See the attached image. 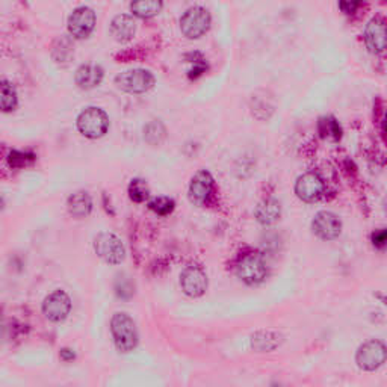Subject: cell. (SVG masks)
Wrapping results in <instances>:
<instances>
[{"label": "cell", "instance_id": "obj_3", "mask_svg": "<svg viewBox=\"0 0 387 387\" xmlns=\"http://www.w3.org/2000/svg\"><path fill=\"white\" fill-rule=\"evenodd\" d=\"M236 274L241 280L250 286L262 283L268 275V268L265 265L263 257L259 253H246L244 254L238 265H236Z\"/></svg>", "mask_w": 387, "mask_h": 387}, {"label": "cell", "instance_id": "obj_7", "mask_svg": "<svg viewBox=\"0 0 387 387\" xmlns=\"http://www.w3.org/2000/svg\"><path fill=\"white\" fill-rule=\"evenodd\" d=\"M210 26V14L208 9L201 6H194L188 9L180 18L181 34L189 40H197L208 32Z\"/></svg>", "mask_w": 387, "mask_h": 387}, {"label": "cell", "instance_id": "obj_20", "mask_svg": "<svg viewBox=\"0 0 387 387\" xmlns=\"http://www.w3.org/2000/svg\"><path fill=\"white\" fill-rule=\"evenodd\" d=\"M162 9V0H132L131 11L139 18L155 17Z\"/></svg>", "mask_w": 387, "mask_h": 387}, {"label": "cell", "instance_id": "obj_21", "mask_svg": "<svg viewBox=\"0 0 387 387\" xmlns=\"http://www.w3.org/2000/svg\"><path fill=\"white\" fill-rule=\"evenodd\" d=\"M318 131L322 138L339 141L342 138V127L335 117H322L318 123Z\"/></svg>", "mask_w": 387, "mask_h": 387}, {"label": "cell", "instance_id": "obj_27", "mask_svg": "<svg viewBox=\"0 0 387 387\" xmlns=\"http://www.w3.org/2000/svg\"><path fill=\"white\" fill-rule=\"evenodd\" d=\"M206 70H208L206 59H204L200 53H194V67L189 70V78L197 79Z\"/></svg>", "mask_w": 387, "mask_h": 387}, {"label": "cell", "instance_id": "obj_13", "mask_svg": "<svg viewBox=\"0 0 387 387\" xmlns=\"http://www.w3.org/2000/svg\"><path fill=\"white\" fill-rule=\"evenodd\" d=\"M311 230L318 236V238L324 241L336 239L342 232V222L338 218V215L333 212L322 210L315 215L314 221H311Z\"/></svg>", "mask_w": 387, "mask_h": 387}, {"label": "cell", "instance_id": "obj_18", "mask_svg": "<svg viewBox=\"0 0 387 387\" xmlns=\"http://www.w3.org/2000/svg\"><path fill=\"white\" fill-rule=\"evenodd\" d=\"M280 213L282 206L275 198H266L262 203H259V206L256 208V218L263 225L274 224L280 218Z\"/></svg>", "mask_w": 387, "mask_h": 387}, {"label": "cell", "instance_id": "obj_11", "mask_svg": "<svg viewBox=\"0 0 387 387\" xmlns=\"http://www.w3.org/2000/svg\"><path fill=\"white\" fill-rule=\"evenodd\" d=\"M180 285L184 292L191 298L201 297L208 289V275L198 265L186 266L180 275Z\"/></svg>", "mask_w": 387, "mask_h": 387}, {"label": "cell", "instance_id": "obj_14", "mask_svg": "<svg viewBox=\"0 0 387 387\" xmlns=\"http://www.w3.org/2000/svg\"><path fill=\"white\" fill-rule=\"evenodd\" d=\"M215 181L212 174L206 169H201L192 177L189 185V198L196 204H206L213 194Z\"/></svg>", "mask_w": 387, "mask_h": 387}, {"label": "cell", "instance_id": "obj_4", "mask_svg": "<svg viewBox=\"0 0 387 387\" xmlns=\"http://www.w3.org/2000/svg\"><path fill=\"white\" fill-rule=\"evenodd\" d=\"M387 362V347L380 340H368L357 350L356 363L363 371H377Z\"/></svg>", "mask_w": 387, "mask_h": 387}, {"label": "cell", "instance_id": "obj_16", "mask_svg": "<svg viewBox=\"0 0 387 387\" xmlns=\"http://www.w3.org/2000/svg\"><path fill=\"white\" fill-rule=\"evenodd\" d=\"M136 32V23L131 16H117L111 23V34L118 42L131 41Z\"/></svg>", "mask_w": 387, "mask_h": 387}, {"label": "cell", "instance_id": "obj_5", "mask_svg": "<svg viewBox=\"0 0 387 387\" xmlns=\"http://www.w3.org/2000/svg\"><path fill=\"white\" fill-rule=\"evenodd\" d=\"M94 250L97 256L109 265H118L124 261L126 249L121 239L114 233L103 232L94 239Z\"/></svg>", "mask_w": 387, "mask_h": 387}, {"label": "cell", "instance_id": "obj_22", "mask_svg": "<svg viewBox=\"0 0 387 387\" xmlns=\"http://www.w3.org/2000/svg\"><path fill=\"white\" fill-rule=\"evenodd\" d=\"M0 105H2L4 112L14 111L17 106V93L13 85L6 81H4L2 87H0Z\"/></svg>", "mask_w": 387, "mask_h": 387}, {"label": "cell", "instance_id": "obj_1", "mask_svg": "<svg viewBox=\"0 0 387 387\" xmlns=\"http://www.w3.org/2000/svg\"><path fill=\"white\" fill-rule=\"evenodd\" d=\"M111 333L117 350L131 352L138 345V331L133 319L123 311H118L111 319Z\"/></svg>", "mask_w": 387, "mask_h": 387}, {"label": "cell", "instance_id": "obj_25", "mask_svg": "<svg viewBox=\"0 0 387 387\" xmlns=\"http://www.w3.org/2000/svg\"><path fill=\"white\" fill-rule=\"evenodd\" d=\"M164 136H165V129H164L162 124L157 123V121L150 123L144 129V138L147 139V143H150V144H159L164 139Z\"/></svg>", "mask_w": 387, "mask_h": 387}, {"label": "cell", "instance_id": "obj_30", "mask_svg": "<svg viewBox=\"0 0 387 387\" xmlns=\"http://www.w3.org/2000/svg\"><path fill=\"white\" fill-rule=\"evenodd\" d=\"M61 359L66 360V362H70V360L74 359V352L71 350L64 348V350H61Z\"/></svg>", "mask_w": 387, "mask_h": 387}, {"label": "cell", "instance_id": "obj_19", "mask_svg": "<svg viewBox=\"0 0 387 387\" xmlns=\"http://www.w3.org/2000/svg\"><path fill=\"white\" fill-rule=\"evenodd\" d=\"M67 208H69L70 215H73V217H76V218L88 217L93 210V200L90 197V194H87V192L73 194V196L69 197Z\"/></svg>", "mask_w": 387, "mask_h": 387}, {"label": "cell", "instance_id": "obj_12", "mask_svg": "<svg viewBox=\"0 0 387 387\" xmlns=\"http://www.w3.org/2000/svg\"><path fill=\"white\" fill-rule=\"evenodd\" d=\"M95 26V14L88 6H81L73 11V14L69 17V32L70 35L78 40H83L90 37Z\"/></svg>", "mask_w": 387, "mask_h": 387}, {"label": "cell", "instance_id": "obj_32", "mask_svg": "<svg viewBox=\"0 0 387 387\" xmlns=\"http://www.w3.org/2000/svg\"><path fill=\"white\" fill-rule=\"evenodd\" d=\"M383 209L387 213V197H384V200H383Z\"/></svg>", "mask_w": 387, "mask_h": 387}, {"label": "cell", "instance_id": "obj_28", "mask_svg": "<svg viewBox=\"0 0 387 387\" xmlns=\"http://www.w3.org/2000/svg\"><path fill=\"white\" fill-rule=\"evenodd\" d=\"M362 2L363 0H339V9L343 14L352 16L357 13L359 8L362 6Z\"/></svg>", "mask_w": 387, "mask_h": 387}, {"label": "cell", "instance_id": "obj_23", "mask_svg": "<svg viewBox=\"0 0 387 387\" xmlns=\"http://www.w3.org/2000/svg\"><path fill=\"white\" fill-rule=\"evenodd\" d=\"M174 200H171L168 197H157L148 203V208L155 213L160 215V217H167V215L174 210Z\"/></svg>", "mask_w": 387, "mask_h": 387}, {"label": "cell", "instance_id": "obj_2", "mask_svg": "<svg viewBox=\"0 0 387 387\" xmlns=\"http://www.w3.org/2000/svg\"><path fill=\"white\" fill-rule=\"evenodd\" d=\"M78 129L90 139L102 138L109 129V117L100 107H87L78 117Z\"/></svg>", "mask_w": 387, "mask_h": 387}, {"label": "cell", "instance_id": "obj_10", "mask_svg": "<svg viewBox=\"0 0 387 387\" xmlns=\"http://www.w3.org/2000/svg\"><path fill=\"white\" fill-rule=\"evenodd\" d=\"M71 311V298L58 289L46 297L44 303H42V314L52 322H62Z\"/></svg>", "mask_w": 387, "mask_h": 387}, {"label": "cell", "instance_id": "obj_17", "mask_svg": "<svg viewBox=\"0 0 387 387\" xmlns=\"http://www.w3.org/2000/svg\"><path fill=\"white\" fill-rule=\"evenodd\" d=\"M283 342V336L278 335L275 331H270V330H262L257 331L251 336V347L256 351H273L275 348H278L282 345Z\"/></svg>", "mask_w": 387, "mask_h": 387}, {"label": "cell", "instance_id": "obj_9", "mask_svg": "<svg viewBox=\"0 0 387 387\" xmlns=\"http://www.w3.org/2000/svg\"><path fill=\"white\" fill-rule=\"evenodd\" d=\"M364 44L371 53L380 55L387 50V23L381 17H374L368 21L363 34Z\"/></svg>", "mask_w": 387, "mask_h": 387}, {"label": "cell", "instance_id": "obj_15", "mask_svg": "<svg viewBox=\"0 0 387 387\" xmlns=\"http://www.w3.org/2000/svg\"><path fill=\"white\" fill-rule=\"evenodd\" d=\"M103 69L95 64H85V66L79 67L76 74H74V81L76 85L82 90H93L99 87L103 81Z\"/></svg>", "mask_w": 387, "mask_h": 387}, {"label": "cell", "instance_id": "obj_24", "mask_svg": "<svg viewBox=\"0 0 387 387\" xmlns=\"http://www.w3.org/2000/svg\"><path fill=\"white\" fill-rule=\"evenodd\" d=\"M129 197L135 203L145 201V198L148 197V188L145 185V181L139 179L132 180L131 185H129Z\"/></svg>", "mask_w": 387, "mask_h": 387}, {"label": "cell", "instance_id": "obj_6", "mask_svg": "<svg viewBox=\"0 0 387 387\" xmlns=\"http://www.w3.org/2000/svg\"><path fill=\"white\" fill-rule=\"evenodd\" d=\"M117 87L131 94H143L153 88L155 76L148 70L135 69L118 74L115 78Z\"/></svg>", "mask_w": 387, "mask_h": 387}, {"label": "cell", "instance_id": "obj_26", "mask_svg": "<svg viewBox=\"0 0 387 387\" xmlns=\"http://www.w3.org/2000/svg\"><path fill=\"white\" fill-rule=\"evenodd\" d=\"M35 160V155L34 153H25V152H17V150H14V152L9 153V157H8V162L9 165L13 168H23V167H28L30 165L32 162Z\"/></svg>", "mask_w": 387, "mask_h": 387}, {"label": "cell", "instance_id": "obj_8", "mask_svg": "<svg viewBox=\"0 0 387 387\" xmlns=\"http://www.w3.org/2000/svg\"><path fill=\"white\" fill-rule=\"evenodd\" d=\"M326 191V184L322 177L315 173V171H309L303 176L297 179L295 184V194L299 200L306 203H314L322 197V194Z\"/></svg>", "mask_w": 387, "mask_h": 387}, {"label": "cell", "instance_id": "obj_29", "mask_svg": "<svg viewBox=\"0 0 387 387\" xmlns=\"http://www.w3.org/2000/svg\"><path fill=\"white\" fill-rule=\"evenodd\" d=\"M372 242L375 246H386L387 245V229L377 230L372 234Z\"/></svg>", "mask_w": 387, "mask_h": 387}, {"label": "cell", "instance_id": "obj_31", "mask_svg": "<svg viewBox=\"0 0 387 387\" xmlns=\"http://www.w3.org/2000/svg\"><path fill=\"white\" fill-rule=\"evenodd\" d=\"M383 131H384V133L387 135V112H386L384 120H383Z\"/></svg>", "mask_w": 387, "mask_h": 387}]
</instances>
